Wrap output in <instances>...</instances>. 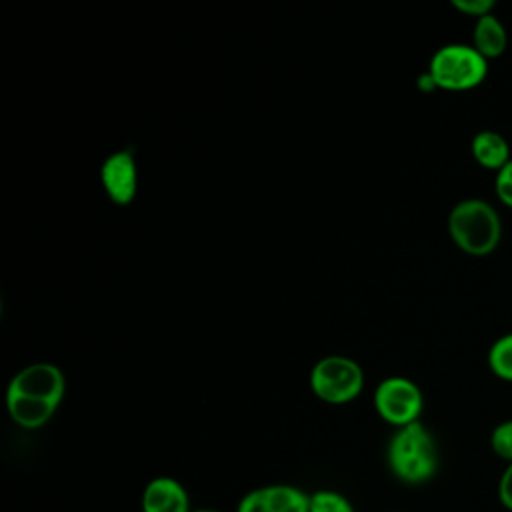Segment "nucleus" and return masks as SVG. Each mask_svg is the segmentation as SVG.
<instances>
[{
	"label": "nucleus",
	"mask_w": 512,
	"mask_h": 512,
	"mask_svg": "<svg viewBox=\"0 0 512 512\" xmlns=\"http://www.w3.org/2000/svg\"><path fill=\"white\" fill-rule=\"evenodd\" d=\"M64 388V376L54 364L38 362L22 368L6 390L10 418L28 430L44 426L56 412Z\"/></svg>",
	"instance_id": "f257e3e1"
},
{
	"label": "nucleus",
	"mask_w": 512,
	"mask_h": 512,
	"mask_svg": "<svg viewBox=\"0 0 512 512\" xmlns=\"http://www.w3.org/2000/svg\"><path fill=\"white\" fill-rule=\"evenodd\" d=\"M390 472L404 484L428 482L438 470V450L428 428L418 420L394 432L386 448Z\"/></svg>",
	"instance_id": "f03ea898"
},
{
	"label": "nucleus",
	"mask_w": 512,
	"mask_h": 512,
	"mask_svg": "<svg viewBox=\"0 0 512 512\" xmlns=\"http://www.w3.org/2000/svg\"><path fill=\"white\" fill-rule=\"evenodd\" d=\"M448 232L454 244L470 256H488L502 238L496 208L482 198L460 200L448 214Z\"/></svg>",
	"instance_id": "7ed1b4c3"
},
{
	"label": "nucleus",
	"mask_w": 512,
	"mask_h": 512,
	"mask_svg": "<svg viewBox=\"0 0 512 512\" xmlns=\"http://www.w3.org/2000/svg\"><path fill=\"white\" fill-rule=\"evenodd\" d=\"M438 88L470 90L488 74V60L472 44H446L438 48L428 66Z\"/></svg>",
	"instance_id": "20e7f679"
},
{
	"label": "nucleus",
	"mask_w": 512,
	"mask_h": 512,
	"mask_svg": "<svg viewBox=\"0 0 512 512\" xmlns=\"http://www.w3.org/2000/svg\"><path fill=\"white\" fill-rule=\"evenodd\" d=\"M362 368L346 356H326L310 372L312 392L328 404H346L362 390Z\"/></svg>",
	"instance_id": "39448f33"
},
{
	"label": "nucleus",
	"mask_w": 512,
	"mask_h": 512,
	"mask_svg": "<svg viewBox=\"0 0 512 512\" xmlns=\"http://www.w3.org/2000/svg\"><path fill=\"white\" fill-rule=\"evenodd\" d=\"M422 406H424L422 392L408 378L390 376L376 386L374 408L384 422L396 428L418 422Z\"/></svg>",
	"instance_id": "423d86ee"
},
{
	"label": "nucleus",
	"mask_w": 512,
	"mask_h": 512,
	"mask_svg": "<svg viewBox=\"0 0 512 512\" xmlns=\"http://www.w3.org/2000/svg\"><path fill=\"white\" fill-rule=\"evenodd\" d=\"M100 178L106 194L116 204H130L138 186V170L132 150L110 154L100 168Z\"/></svg>",
	"instance_id": "0eeeda50"
},
{
	"label": "nucleus",
	"mask_w": 512,
	"mask_h": 512,
	"mask_svg": "<svg viewBox=\"0 0 512 512\" xmlns=\"http://www.w3.org/2000/svg\"><path fill=\"white\" fill-rule=\"evenodd\" d=\"M142 512H192L186 488L172 476L152 478L142 492Z\"/></svg>",
	"instance_id": "6e6552de"
},
{
	"label": "nucleus",
	"mask_w": 512,
	"mask_h": 512,
	"mask_svg": "<svg viewBox=\"0 0 512 512\" xmlns=\"http://www.w3.org/2000/svg\"><path fill=\"white\" fill-rule=\"evenodd\" d=\"M472 46L486 60L498 58L504 54V50L508 46V32L498 16L486 14L476 20L474 32H472Z\"/></svg>",
	"instance_id": "1a4fd4ad"
},
{
	"label": "nucleus",
	"mask_w": 512,
	"mask_h": 512,
	"mask_svg": "<svg viewBox=\"0 0 512 512\" xmlns=\"http://www.w3.org/2000/svg\"><path fill=\"white\" fill-rule=\"evenodd\" d=\"M474 160L490 170H500L510 160L508 140L496 130H480L472 138Z\"/></svg>",
	"instance_id": "9d476101"
},
{
	"label": "nucleus",
	"mask_w": 512,
	"mask_h": 512,
	"mask_svg": "<svg viewBox=\"0 0 512 512\" xmlns=\"http://www.w3.org/2000/svg\"><path fill=\"white\" fill-rule=\"evenodd\" d=\"M488 366L498 378L512 382V332L502 334L492 342L488 350Z\"/></svg>",
	"instance_id": "9b49d317"
},
{
	"label": "nucleus",
	"mask_w": 512,
	"mask_h": 512,
	"mask_svg": "<svg viewBox=\"0 0 512 512\" xmlns=\"http://www.w3.org/2000/svg\"><path fill=\"white\" fill-rule=\"evenodd\" d=\"M308 512H354V506L344 494L324 488L310 494Z\"/></svg>",
	"instance_id": "f8f14e48"
},
{
	"label": "nucleus",
	"mask_w": 512,
	"mask_h": 512,
	"mask_svg": "<svg viewBox=\"0 0 512 512\" xmlns=\"http://www.w3.org/2000/svg\"><path fill=\"white\" fill-rule=\"evenodd\" d=\"M490 444L492 450L502 458L512 462V420H504L500 422L490 436Z\"/></svg>",
	"instance_id": "ddd939ff"
},
{
	"label": "nucleus",
	"mask_w": 512,
	"mask_h": 512,
	"mask_svg": "<svg viewBox=\"0 0 512 512\" xmlns=\"http://www.w3.org/2000/svg\"><path fill=\"white\" fill-rule=\"evenodd\" d=\"M452 6L468 16H476L478 20L486 14H492L494 0H452Z\"/></svg>",
	"instance_id": "4468645a"
},
{
	"label": "nucleus",
	"mask_w": 512,
	"mask_h": 512,
	"mask_svg": "<svg viewBox=\"0 0 512 512\" xmlns=\"http://www.w3.org/2000/svg\"><path fill=\"white\" fill-rule=\"evenodd\" d=\"M498 498H500V504L508 510H512V462H508L504 474L500 476V482H498Z\"/></svg>",
	"instance_id": "2eb2a0df"
},
{
	"label": "nucleus",
	"mask_w": 512,
	"mask_h": 512,
	"mask_svg": "<svg viewBox=\"0 0 512 512\" xmlns=\"http://www.w3.org/2000/svg\"><path fill=\"white\" fill-rule=\"evenodd\" d=\"M494 190H496L498 200H500L504 206L512 208V182L496 178V180H494Z\"/></svg>",
	"instance_id": "dca6fc26"
},
{
	"label": "nucleus",
	"mask_w": 512,
	"mask_h": 512,
	"mask_svg": "<svg viewBox=\"0 0 512 512\" xmlns=\"http://www.w3.org/2000/svg\"><path fill=\"white\" fill-rule=\"evenodd\" d=\"M416 84H418V88H420V90H424V92H432V90H436V88H438V86H436V82H434V78L430 76V72H428V70H426L424 74H420V76H418Z\"/></svg>",
	"instance_id": "f3484780"
},
{
	"label": "nucleus",
	"mask_w": 512,
	"mask_h": 512,
	"mask_svg": "<svg viewBox=\"0 0 512 512\" xmlns=\"http://www.w3.org/2000/svg\"><path fill=\"white\" fill-rule=\"evenodd\" d=\"M496 178H500V180H508V182H512V158L496 172Z\"/></svg>",
	"instance_id": "a211bd4d"
},
{
	"label": "nucleus",
	"mask_w": 512,
	"mask_h": 512,
	"mask_svg": "<svg viewBox=\"0 0 512 512\" xmlns=\"http://www.w3.org/2000/svg\"><path fill=\"white\" fill-rule=\"evenodd\" d=\"M192 512H220V510H214V508H194Z\"/></svg>",
	"instance_id": "6ab92c4d"
}]
</instances>
